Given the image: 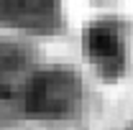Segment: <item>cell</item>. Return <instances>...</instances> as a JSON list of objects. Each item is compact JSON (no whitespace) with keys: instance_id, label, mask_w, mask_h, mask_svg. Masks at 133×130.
<instances>
[{"instance_id":"1","label":"cell","mask_w":133,"mask_h":130,"mask_svg":"<svg viewBox=\"0 0 133 130\" xmlns=\"http://www.w3.org/2000/svg\"><path fill=\"white\" fill-rule=\"evenodd\" d=\"M82 97V87L74 71L49 69L36 74L26 87V107L28 112L41 117H66L77 110Z\"/></svg>"},{"instance_id":"2","label":"cell","mask_w":133,"mask_h":130,"mask_svg":"<svg viewBox=\"0 0 133 130\" xmlns=\"http://www.w3.org/2000/svg\"><path fill=\"white\" fill-rule=\"evenodd\" d=\"M84 54L95 64L102 79H118L125 69L123 31L113 20H97L84 31Z\"/></svg>"},{"instance_id":"3","label":"cell","mask_w":133,"mask_h":130,"mask_svg":"<svg viewBox=\"0 0 133 130\" xmlns=\"http://www.w3.org/2000/svg\"><path fill=\"white\" fill-rule=\"evenodd\" d=\"M3 13L8 20H18V23H44L49 18V3L46 0H10L3 5Z\"/></svg>"}]
</instances>
